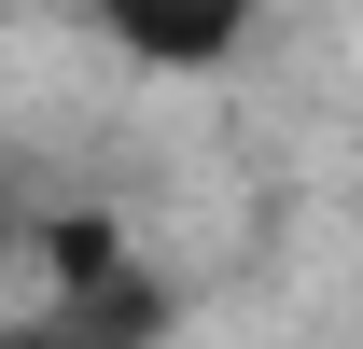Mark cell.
Segmentation results:
<instances>
[{
  "label": "cell",
  "instance_id": "cell-1",
  "mask_svg": "<svg viewBox=\"0 0 363 349\" xmlns=\"http://www.w3.org/2000/svg\"><path fill=\"white\" fill-rule=\"evenodd\" d=\"M28 307H0V349H168L182 279L140 265L112 223H28Z\"/></svg>",
  "mask_w": 363,
  "mask_h": 349
},
{
  "label": "cell",
  "instance_id": "cell-2",
  "mask_svg": "<svg viewBox=\"0 0 363 349\" xmlns=\"http://www.w3.org/2000/svg\"><path fill=\"white\" fill-rule=\"evenodd\" d=\"M98 43L126 56V70H168V84H196V70H224V56H252V28H266L279 0H84Z\"/></svg>",
  "mask_w": 363,
  "mask_h": 349
},
{
  "label": "cell",
  "instance_id": "cell-3",
  "mask_svg": "<svg viewBox=\"0 0 363 349\" xmlns=\"http://www.w3.org/2000/svg\"><path fill=\"white\" fill-rule=\"evenodd\" d=\"M28 252V196H14V154H0V265Z\"/></svg>",
  "mask_w": 363,
  "mask_h": 349
}]
</instances>
